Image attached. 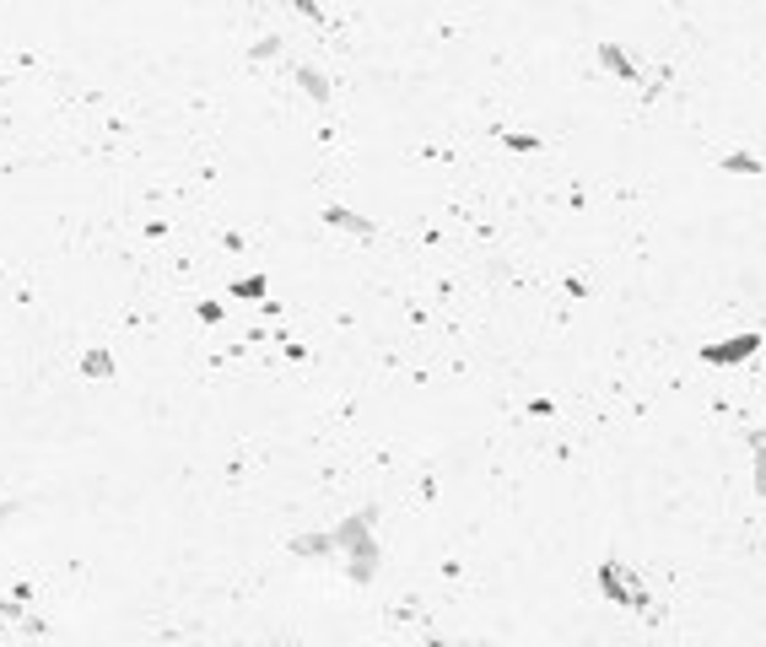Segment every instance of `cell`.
I'll list each match as a JSON object with an SVG mask.
<instances>
[{"label":"cell","instance_id":"6da1fadb","mask_svg":"<svg viewBox=\"0 0 766 647\" xmlns=\"http://www.w3.org/2000/svg\"><path fill=\"white\" fill-rule=\"evenodd\" d=\"M599 588H605L615 604H626V610H648V604H654V599H648V588H643V583H637L621 561H605V566H599Z\"/></svg>","mask_w":766,"mask_h":647},{"label":"cell","instance_id":"7a4b0ae2","mask_svg":"<svg viewBox=\"0 0 766 647\" xmlns=\"http://www.w3.org/2000/svg\"><path fill=\"white\" fill-rule=\"evenodd\" d=\"M756 469H762V491H766V438H756Z\"/></svg>","mask_w":766,"mask_h":647}]
</instances>
